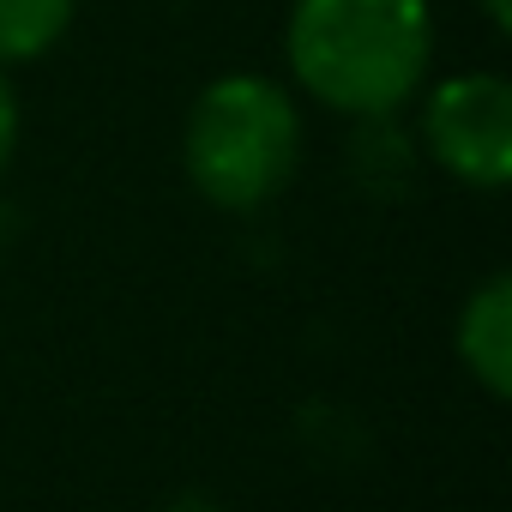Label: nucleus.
Masks as SVG:
<instances>
[{"label": "nucleus", "instance_id": "5", "mask_svg": "<svg viewBox=\"0 0 512 512\" xmlns=\"http://www.w3.org/2000/svg\"><path fill=\"white\" fill-rule=\"evenodd\" d=\"M79 25V0H0V67L19 73L49 61Z\"/></svg>", "mask_w": 512, "mask_h": 512}, {"label": "nucleus", "instance_id": "4", "mask_svg": "<svg viewBox=\"0 0 512 512\" xmlns=\"http://www.w3.org/2000/svg\"><path fill=\"white\" fill-rule=\"evenodd\" d=\"M452 356L488 404L512 398V272H488L452 314Z\"/></svg>", "mask_w": 512, "mask_h": 512}, {"label": "nucleus", "instance_id": "3", "mask_svg": "<svg viewBox=\"0 0 512 512\" xmlns=\"http://www.w3.org/2000/svg\"><path fill=\"white\" fill-rule=\"evenodd\" d=\"M416 109L422 157L470 193H500L512 181V85L494 67H464L428 79Z\"/></svg>", "mask_w": 512, "mask_h": 512}, {"label": "nucleus", "instance_id": "1", "mask_svg": "<svg viewBox=\"0 0 512 512\" xmlns=\"http://www.w3.org/2000/svg\"><path fill=\"white\" fill-rule=\"evenodd\" d=\"M440 61L434 0H290V91L338 121H398Z\"/></svg>", "mask_w": 512, "mask_h": 512}, {"label": "nucleus", "instance_id": "2", "mask_svg": "<svg viewBox=\"0 0 512 512\" xmlns=\"http://www.w3.org/2000/svg\"><path fill=\"white\" fill-rule=\"evenodd\" d=\"M302 151V97L290 91V79H272L260 67H229L205 79L181 115V175L223 217H253L284 199Z\"/></svg>", "mask_w": 512, "mask_h": 512}, {"label": "nucleus", "instance_id": "6", "mask_svg": "<svg viewBox=\"0 0 512 512\" xmlns=\"http://www.w3.org/2000/svg\"><path fill=\"white\" fill-rule=\"evenodd\" d=\"M19 139H25V103H19L13 73L0 67V181H7V169H13V157H19Z\"/></svg>", "mask_w": 512, "mask_h": 512}, {"label": "nucleus", "instance_id": "7", "mask_svg": "<svg viewBox=\"0 0 512 512\" xmlns=\"http://www.w3.org/2000/svg\"><path fill=\"white\" fill-rule=\"evenodd\" d=\"M476 13H482V25H488L494 37L512 31V0H476Z\"/></svg>", "mask_w": 512, "mask_h": 512}]
</instances>
